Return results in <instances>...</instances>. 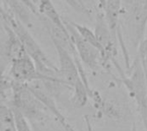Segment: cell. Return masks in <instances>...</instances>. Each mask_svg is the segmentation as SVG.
<instances>
[{
  "label": "cell",
  "instance_id": "obj_1",
  "mask_svg": "<svg viewBox=\"0 0 147 131\" xmlns=\"http://www.w3.org/2000/svg\"><path fill=\"white\" fill-rule=\"evenodd\" d=\"M3 24L8 25L17 35L27 54L34 62L37 70L40 74L47 77L60 79L58 68L55 67V65L52 63L50 58L42 51L40 46L35 41L34 37L28 33L22 23L16 20L9 12L6 17L3 20Z\"/></svg>",
  "mask_w": 147,
  "mask_h": 131
},
{
  "label": "cell",
  "instance_id": "obj_2",
  "mask_svg": "<svg viewBox=\"0 0 147 131\" xmlns=\"http://www.w3.org/2000/svg\"><path fill=\"white\" fill-rule=\"evenodd\" d=\"M11 108L20 112L28 121H40L45 118L46 107L35 97L27 83L12 81Z\"/></svg>",
  "mask_w": 147,
  "mask_h": 131
},
{
  "label": "cell",
  "instance_id": "obj_3",
  "mask_svg": "<svg viewBox=\"0 0 147 131\" xmlns=\"http://www.w3.org/2000/svg\"><path fill=\"white\" fill-rule=\"evenodd\" d=\"M124 83L138 106L146 130H147V82L138 57L135 58L130 76L124 78Z\"/></svg>",
  "mask_w": 147,
  "mask_h": 131
},
{
  "label": "cell",
  "instance_id": "obj_4",
  "mask_svg": "<svg viewBox=\"0 0 147 131\" xmlns=\"http://www.w3.org/2000/svg\"><path fill=\"white\" fill-rule=\"evenodd\" d=\"M9 64L10 66H9V74L11 78V81L13 82H20V83H29L34 81L41 80V81L58 82L63 83V82L60 79L50 78L40 74L39 71L37 70L34 62L28 54L12 59L9 62Z\"/></svg>",
  "mask_w": 147,
  "mask_h": 131
},
{
  "label": "cell",
  "instance_id": "obj_5",
  "mask_svg": "<svg viewBox=\"0 0 147 131\" xmlns=\"http://www.w3.org/2000/svg\"><path fill=\"white\" fill-rule=\"evenodd\" d=\"M58 57H59V75L64 84L73 88L79 82H84L88 86L86 79L83 74V69L80 62L76 60L74 57L65 49L59 45H54Z\"/></svg>",
  "mask_w": 147,
  "mask_h": 131
},
{
  "label": "cell",
  "instance_id": "obj_6",
  "mask_svg": "<svg viewBox=\"0 0 147 131\" xmlns=\"http://www.w3.org/2000/svg\"><path fill=\"white\" fill-rule=\"evenodd\" d=\"M127 5V26L134 43L140 45L147 21V0H128Z\"/></svg>",
  "mask_w": 147,
  "mask_h": 131
},
{
  "label": "cell",
  "instance_id": "obj_7",
  "mask_svg": "<svg viewBox=\"0 0 147 131\" xmlns=\"http://www.w3.org/2000/svg\"><path fill=\"white\" fill-rule=\"evenodd\" d=\"M65 25L70 33L78 57L90 69L96 70L99 66L102 55L100 51L84 40L71 24V21L64 20Z\"/></svg>",
  "mask_w": 147,
  "mask_h": 131
},
{
  "label": "cell",
  "instance_id": "obj_8",
  "mask_svg": "<svg viewBox=\"0 0 147 131\" xmlns=\"http://www.w3.org/2000/svg\"><path fill=\"white\" fill-rule=\"evenodd\" d=\"M3 27L6 32V40L3 45H2L1 53L4 59L9 63L12 59L26 55L27 52L14 31L6 24H3Z\"/></svg>",
  "mask_w": 147,
  "mask_h": 131
},
{
  "label": "cell",
  "instance_id": "obj_9",
  "mask_svg": "<svg viewBox=\"0 0 147 131\" xmlns=\"http://www.w3.org/2000/svg\"><path fill=\"white\" fill-rule=\"evenodd\" d=\"M45 24L47 27L48 33L53 42V45L61 46L62 48L68 51L74 57L75 59H78V57L77 55L74 45L72 43L70 33L68 32L66 27H58L55 24L49 22L47 21H46Z\"/></svg>",
  "mask_w": 147,
  "mask_h": 131
},
{
  "label": "cell",
  "instance_id": "obj_10",
  "mask_svg": "<svg viewBox=\"0 0 147 131\" xmlns=\"http://www.w3.org/2000/svg\"><path fill=\"white\" fill-rule=\"evenodd\" d=\"M103 7L106 21L113 37L115 39L121 12V0H104Z\"/></svg>",
  "mask_w": 147,
  "mask_h": 131
},
{
  "label": "cell",
  "instance_id": "obj_11",
  "mask_svg": "<svg viewBox=\"0 0 147 131\" xmlns=\"http://www.w3.org/2000/svg\"><path fill=\"white\" fill-rule=\"evenodd\" d=\"M37 8L39 13L44 16L46 21L52 22L58 27H65L64 20L58 13L51 0H38Z\"/></svg>",
  "mask_w": 147,
  "mask_h": 131
},
{
  "label": "cell",
  "instance_id": "obj_12",
  "mask_svg": "<svg viewBox=\"0 0 147 131\" xmlns=\"http://www.w3.org/2000/svg\"><path fill=\"white\" fill-rule=\"evenodd\" d=\"M0 131H17L13 110L7 104L0 106Z\"/></svg>",
  "mask_w": 147,
  "mask_h": 131
},
{
  "label": "cell",
  "instance_id": "obj_13",
  "mask_svg": "<svg viewBox=\"0 0 147 131\" xmlns=\"http://www.w3.org/2000/svg\"><path fill=\"white\" fill-rule=\"evenodd\" d=\"M72 89L73 95L71 99V101L73 106L78 108L84 106L88 100L89 87L84 82V81H81Z\"/></svg>",
  "mask_w": 147,
  "mask_h": 131
},
{
  "label": "cell",
  "instance_id": "obj_14",
  "mask_svg": "<svg viewBox=\"0 0 147 131\" xmlns=\"http://www.w3.org/2000/svg\"><path fill=\"white\" fill-rule=\"evenodd\" d=\"M71 24L76 28V30L78 31L79 35L84 40H86L88 43H90V45H92L93 46L97 48L100 51L101 55H102V47H101V45H100V44H99V42H98V40L96 39V36L95 33L93 31H91L90 28H88L87 27H85V26L78 24L76 22H72V21H71Z\"/></svg>",
  "mask_w": 147,
  "mask_h": 131
},
{
  "label": "cell",
  "instance_id": "obj_15",
  "mask_svg": "<svg viewBox=\"0 0 147 131\" xmlns=\"http://www.w3.org/2000/svg\"><path fill=\"white\" fill-rule=\"evenodd\" d=\"M138 46H139V55L137 57L140 60V63L141 64L147 82V38L143 39Z\"/></svg>",
  "mask_w": 147,
  "mask_h": 131
},
{
  "label": "cell",
  "instance_id": "obj_16",
  "mask_svg": "<svg viewBox=\"0 0 147 131\" xmlns=\"http://www.w3.org/2000/svg\"><path fill=\"white\" fill-rule=\"evenodd\" d=\"M11 107V106H10ZM13 113H14V118H15V123H16V127L17 131H33L28 120L18 111L12 109Z\"/></svg>",
  "mask_w": 147,
  "mask_h": 131
},
{
  "label": "cell",
  "instance_id": "obj_17",
  "mask_svg": "<svg viewBox=\"0 0 147 131\" xmlns=\"http://www.w3.org/2000/svg\"><path fill=\"white\" fill-rule=\"evenodd\" d=\"M71 8H73L76 11L83 14H88L89 10L85 7V5L81 2V0H63Z\"/></svg>",
  "mask_w": 147,
  "mask_h": 131
},
{
  "label": "cell",
  "instance_id": "obj_18",
  "mask_svg": "<svg viewBox=\"0 0 147 131\" xmlns=\"http://www.w3.org/2000/svg\"><path fill=\"white\" fill-rule=\"evenodd\" d=\"M19 1H21L22 3H23L26 6H28L31 9V11L34 13V15H38L40 14L39 11H38L37 4L34 2V0H19Z\"/></svg>",
  "mask_w": 147,
  "mask_h": 131
},
{
  "label": "cell",
  "instance_id": "obj_19",
  "mask_svg": "<svg viewBox=\"0 0 147 131\" xmlns=\"http://www.w3.org/2000/svg\"><path fill=\"white\" fill-rule=\"evenodd\" d=\"M8 15V11L4 9V7H3V5H1V2H0V19L1 21H3L6 15Z\"/></svg>",
  "mask_w": 147,
  "mask_h": 131
},
{
  "label": "cell",
  "instance_id": "obj_20",
  "mask_svg": "<svg viewBox=\"0 0 147 131\" xmlns=\"http://www.w3.org/2000/svg\"><path fill=\"white\" fill-rule=\"evenodd\" d=\"M132 131H137V129H136V125H135V124L133 125V128H132Z\"/></svg>",
  "mask_w": 147,
  "mask_h": 131
},
{
  "label": "cell",
  "instance_id": "obj_21",
  "mask_svg": "<svg viewBox=\"0 0 147 131\" xmlns=\"http://www.w3.org/2000/svg\"><path fill=\"white\" fill-rule=\"evenodd\" d=\"M34 3H35L36 4H37V3H38V0H34Z\"/></svg>",
  "mask_w": 147,
  "mask_h": 131
},
{
  "label": "cell",
  "instance_id": "obj_22",
  "mask_svg": "<svg viewBox=\"0 0 147 131\" xmlns=\"http://www.w3.org/2000/svg\"><path fill=\"white\" fill-rule=\"evenodd\" d=\"M0 2H1V0H0ZM1 3H2V2H1Z\"/></svg>",
  "mask_w": 147,
  "mask_h": 131
},
{
  "label": "cell",
  "instance_id": "obj_23",
  "mask_svg": "<svg viewBox=\"0 0 147 131\" xmlns=\"http://www.w3.org/2000/svg\"><path fill=\"white\" fill-rule=\"evenodd\" d=\"M146 131H147V130H146Z\"/></svg>",
  "mask_w": 147,
  "mask_h": 131
}]
</instances>
